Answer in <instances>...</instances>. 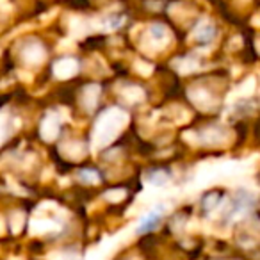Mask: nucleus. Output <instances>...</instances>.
Returning a JSON list of instances; mask_svg holds the SVG:
<instances>
[{
    "label": "nucleus",
    "instance_id": "f257e3e1",
    "mask_svg": "<svg viewBox=\"0 0 260 260\" xmlns=\"http://www.w3.org/2000/svg\"><path fill=\"white\" fill-rule=\"evenodd\" d=\"M126 121V116L123 114L119 109H111L105 114H102L100 121L96 123V130H94V139H96L98 146H104L114 138L119 132L121 125Z\"/></svg>",
    "mask_w": 260,
    "mask_h": 260
},
{
    "label": "nucleus",
    "instance_id": "f03ea898",
    "mask_svg": "<svg viewBox=\"0 0 260 260\" xmlns=\"http://www.w3.org/2000/svg\"><path fill=\"white\" fill-rule=\"evenodd\" d=\"M162 210H164V207L162 205H159L157 209H153L150 214H146L145 217H143L141 221H139V226H138V232L141 234V232H150V230H153V228L159 224V221H160V217H162Z\"/></svg>",
    "mask_w": 260,
    "mask_h": 260
},
{
    "label": "nucleus",
    "instance_id": "7ed1b4c3",
    "mask_svg": "<svg viewBox=\"0 0 260 260\" xmlns=\"http://www.w3.org/2000/svg\"><path fill=\"white\" fill-rule=\"evenodd\" d=\"M59 132V119L55 114H48L47 118L41 123V136H43L47 141H52V139L57 136Z\"/></svg>",
    "mask_w": 260,
    "mask_h": 260
},
{
    "label": "nucleus",
    "instance_id": "20e7f679",
    "mask_svg": "<svg viewBox=\"0 0 260 260\" xmlns=\"http://www.w3.org/2000/svg\"><path fill=\"white\" fill-rule=\"evenodd\" d=\"M77 62L73 61V59H70V57H66V59H61V61H57L55 62V66H54V72H55V75L59 77V79H68V77H72L73 73L77 72Z\"/></svg>",
    "mask_w": 260,
    "mask_h": 260
},
{
    "label": "nucleus",
    "instance_id": "39448f33",
    "mask_svg": "<svg viewBox=\"0 0 260 260\" xmlns=\"http://www.w3.org/2000/svg\"><path fill=\"white\" fill-rule=\"evenodd\" d=\"M43 57H45V52H43V48H41L40 45H38V43L27 45V48H25V61L40 62Z\"/></svg>",
    "mask_w": 260,
    "mask_h": 260
},
{
    "label": "nucleus",
    "instance_id": "423d86ee",
    "mask_svg": "<svg viewBox=\"0 0 260 260\" xmlns=\"http://www.w3.org/2000/svg\"><path fill=\"white\" fill-rule=\"evenodd\" d=\"M55 228V223H52V221L48 219H34L32 223H30V232L32 234H45V232H50Z\"/></svg>",
    "mask_w": 260,
    "mask_h": 260
},
{
    "label": "nucleus",
    "instance_id": "0eeeda50",
    "mask_svg": "<svg viewBox=\"0 0 260 260\" xmlns=\"http://www.w3.org/2000/svg\"><path fill=\"white\" fill-rule=\"evenodd\" d=\"M196 38L200 41H210L214 38V27L212 25H203L196 30Z\"/></svg>",
    "mask_w": 260,
    "mask_h": 260
},
{
    "label": "nucleus",
    "instance_id": "6e6552de",
    "mask_svg": "<svg viewBox=\"0 0 260 260\" xmlns=\"http://www.w3.org/2000/svg\"><path fill=\"white\" fill-rule=\"evenodd\" d=\"M148 182L152 185H157V187H160V185H164L168 182V175L164 173V171H153V173L148 177Z\"/></svg>",
    "mask_w": 260,
    "mask_h": 260
},
{
    "label": "nucleus",
    "instance_id": "1a4fd4ad",
    "mask_svg": "<svg viewBox=\"0 0 260 260\" xmlns=\"http://www.w3.org/2000/svg\"><path fill=\"white\" fill-rule=\"evenodd\" d=\"M79 177H80V180L87 182V184H94V182L100 180V177H98V173H94V171H91V170H84V171H80Z\"/></svg>",
    "mask_w": 260,
    "mask_h": 260
},
{
    "label": "nucleus",
    "instance_id": "9d476101",
    "mask_svg": "<svg viewBox=\"0 0 260 260\" xmlns=\"http://www.w3.org/2000/svg\"><path fill=\"white\" fill-rule=\"evenodd\" d=\"M150 34H152V38L155 41H164V40H166V29H164L162 25H153L152 29H150Z\"/></svg>",
    "mask_w": 260,
    "mask_h": 260
},
{
    "label": "nucleus",
    "instance_id": "9b49d317",
    "mask_svg": "<svg viewBox=\"0 0 260 260\" xmlns=\"http://www.w3.org/2000/svg\"><path fill=\"white\" fill-rule=\"evenodd\" d=\"M22 226H23V214L22 212H16L15 216L11 217V228H13V232H20L22 230Z\"/></svg>",
    "mask_w": 260,
    "mask_h": 260
},
{
    "label": "nucleus",
    "instance_id": "f8f14e48",
    "mask_svg": "<svg viewBox=\"0 0 260 260\" xmlns=\"http://www.w3.org/2000/svg\"><path fill=\"white\" fill-rule=\"evenodd\" d=\"M125 196V191H121V189H116V191H111L105 194V198L111 200V202H119V200Z\"/></svg>",
    "mask_w": 260,
    "mask_h": 260
},
{
    "label": "nucleus",
    "instance_id": "ddd939ff",
    "mask_svg": "<svg viewBox=\"0 0 260 260\" xmlns=\"http://www.w3.org/2000/svg\"><path fill=\"white\" fill-rule=\"evenodd\" d=\"M217 203H219V198H217L216 194H212V196H209V198L205 200V209L207 210H212L214 207L217 205Z\"/></svg>",
    "mask_w": 260,
    "mask_h": 260
},
{
    "label": "nucleus",
    "instance_id": "4468645a",
    "mask_svg": "<svg viewBox=\"0 0 260 260\" xmlns=\"http://www.w3.org/2000/svg\"><path fill=\"white\" fill-rule=\"evenodd\" d=\"M4 118L6 116H0V143H2V139H4L6 132H4Z\"/></svg>",
    "mask_w": 260,
    "mask_h": 260
}]
</instances>
